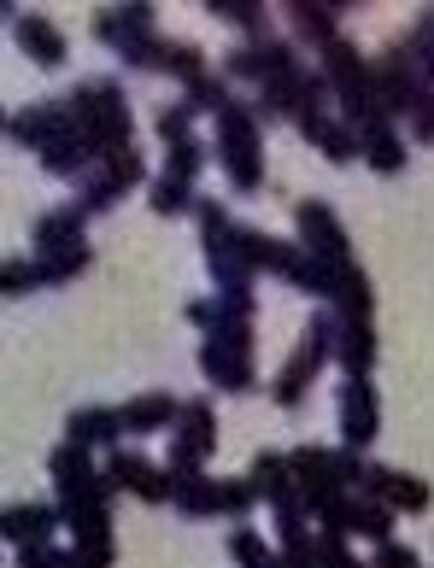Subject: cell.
<instances>
[{
  "label": "cell",
  "mask_w": 434,
  "mask_h": 568,
  "mask_svg": "<svg viewBox=\"0 0 434 568\" xmlns=\"http://www.w3.org/2000/svg\"><path fill=\"white\" fill-rule=\"evenodd\" d=\"M65 106H71V118L82 123V135L100 146V159H112V153H123V146H135V118H130V100H123L118 77L82 82V89L65 94Z\"/></svg>",
  "instance_id": "obj_1"
},
{
  "label": "cell",
  "mask_w": 434,
  "mask_h": 568,
  "mask_svg": "<svg viewBox=\"0 0 434 568\" xmlns=\"http://www.w3.org/2000/svg\"><path fill=\"white\" fill-rule=\"evenodd\" d=\"M218 164L235 194H259L264 187V123L253 118L246 100H230L218 118Z\"/></svg>",
  "instance_id": "obj_2"
},
{
  "label": "cell",
  "mask_w": 434,
  "mask_h": 568,
  "mask_svg": "<svg viewBox=\"0 0 434 568\" xmlns=\"http://www.w3.org/2000/svg\"><path fill=\"white\" fill-rule=\"evenodd\" d=\"M335 328H341V317L335 311H317L312 323H305V341L294 346V357L282 364V375H276V387H271V398L282 410H300L305 405V393H312V382H317V369L335 357Z\"/></svg>",
  "instance_id": "obj_3"
},
{
  "label": "cell",
  "mask_w": 434,
  "mask_h": 568,
  "mask_svg": "<svg viewBox=\"0 0 434 568\" xmlns=\"http://www.w3.org/2000/svg\"><path fill=\"white\" fill-rule=\"evenodd\" d=\"M94 41H100V48H112L130 71H153V48H159V36H153V7H148V0L107 7V12L94 18Z\"/></svg>",
  "instance_id": "obj_4"
},
{
  "label": "cell",
  "mask_w": 434,
  "mask_h": 568,
  "mask_svg": "<svg viewBox=\"0 0 434 568\" xmlns=\"http://www.w3.org/2000/svg\"><path fill=\"white\" fill-rule=\"evenodd\" d=\"M370 89H376V106L387 118H411L417 112V100H423V71H417V59H411L405 41H394V48H382L376 59H370Z\"/></svg>",
  "instance_id": "obj_5"
},
{
  "label": "cell",
  "mask_w": 434,
  "mask_h": 568,
  "mask_svg": "<svg viewBox=\"0 0 434 568\" xmlns=\"http://www.w3.org/2000/svg\"><path fill=\"white\" fill-rule=\"evenodd\" d=\"M300 65V48L287 36H259V41H241V48H230V59H223V77L235 82H253V89H264V82H276Z\"/></svg>",
  "instance_id": "obj_6"
},
{
  "label": "cell",
  "mask_w": 434,
  "mask_h": 568,
  "mask_svg": "<svg viewBox=\"0 0 434 568\" xmlns=\"http://www.w3.org/2000/svg\"><path fill=\"white\" fill-rule=\"evenodd\" d=\"M200 241H205V270H212V287L223 293V300H253L259 270L246 264L235 223H230V229H218V235H200Z\"/></svg>",
  "instance_id": "obj_7"
},
{
  "label": "cell",
  "mask_w": 434,
  "mask_h": 568,
  "mask_svg": "<svg viewBox=\"0 0 434 568\" xmlns=\"http://www.w3.org/2000/svg\"><path fill=\"white\" fill-rule=\"evenodd\" d=\"M218 446V416H212V398H182V416L171 428V469H200Z\"/></svg>",
  "instance_id": "obj_8"
},
{
  "label": "cell",
  "mask_w": 434,
  "mask_h": 568,
  "mask_svg": "<svg viewBox=\"0 0 434 568\" xmlns=\"http://www.w3.org/2000/svg\"><path fill=\"white\" fill-rule=\"evenodd\" d=\"M100 475H107L112 493H135L141 504H171V493H176V469H159V463L135 457V452H112Z\"/></svg>",
  "instance_id": "obj_9"
},
{
  "label": "cell",
  "mask_w": 434,
  "mask_h": 568,
  "mask_svg": "<svg viewBox=\"0 0 434 568\" xmlns=\"http://www.w3.org/2000/svg\"><path fill=\"white\" fill-rule=\"evenodd\" d=\"M71 130H77V118H71L65 100H36V106H24V112L7 118V141H12V146H36V159L48 153L53 141H65Z\"/></svg>",
  "instance_id": "obj_10"
},
{
  "label": "cell",
  "mask_w": 434,
  "mask_h": 568,
  "mask_svg": "<svg viewBox=\"0 0 434 568\" xmlns=\"http://www.w3.org/2000/svg\"><path fill=\"white\" fill-rule=\"evenodd\" d=\"M382 434V405L370 375H346L341 382V446L346 452H370V439Z\"/></svg>",
  "instance_id": "obj_11"
},
{
  "label": "cell",
  "mask_w": 434,
  "mask_h": 568,
  "mask_svg": "<svg viewBox=\"0 0 434 568\" xmlns=\"http://www.w3.org/2000/svg\"><path fill=\"white\" fill-rule=\"evenodd\" d=\"M294 223H300V246H305V252H317V258H329V264H346V258H353V246H346V229H341V217H335V205L300 200V205H294Z\"/></svg>",
  "instance_id": "obj_12"
},
{
  "label": "cell",
  "mask_w": 434,
  "mask_h": 568,
  "mask_svg": "<svg viewBox=\"0 0 434 568\" xmlns=\"http://www.w3.org/2000/svg\"><path fill=\"white\" fill-rule=\"evenodd\" d=\"M48 475H53V493H59V510H65V516L89 498V487L100 480V469L89 463V446H77V439H59V446H53Z\"/></svg>",
  "instance_id": "obj_13"
},
{
  "label": "cell",
  "mask_w": 434,
  "mask_h": 568,
  "mask_svg": "<svg viewBox=\"0 0 434 568\" xmlns=\"http://www.w3.org/2000/svg\"><path fill=\"white\" fill-rule=\"evenodd\" d=\"M294 130H300L305 141H312L329 164H353V159H364V141H359V130H353V123H346L341 112H335V118H329V112H323V118H300Z\"/></svg>",
  "instance_id": "obj_14"
},
{
  "label": "cell",
  "mask_w": 434,
  "mask_h": 568,
  "mask_svg": "<svg viewBox=\"0 0 434 568\" xmlns=\"http://www.w3.org/2000/svg\"><path fill=\"white\" fill-rule=\"evenodd\" d=\"M94 164H100V146L82 135V123H77L65 141H53L48 153H41V171H48V176H65V182H89Z\"/></svg>",
  "instance_id": "obj_15"
},
{
  "label": "cell",
  "mask_w": 434,
  "mask_h": 568,
  "mask_svg": "<svg viewBox=\"0 0 434 568\" xmlns=\"http://www.w3.org/2000/svg\"><path fill=\"white\" fill-rule=\"evenodd\" d=\"M287 24L305 48H329V41H341V0H294L287 7Z\"/></svg>",
  "instance_id": "obj_16"
},
{
  "label": "cell",
  "mask_w": 434,
  "mask_h": 568,
  "mask_svg": "<svg viewBox=\"0 0 434 568\" xmlns=\"http://www.w3.org/2000/svg\"><path fill=\"white\" fill-rule=\"evenodd\" d=\"M335 317H341V311H335ZM335 364L346 375H370V369H376V323H370V317H341V328H335Z\"/></svg>",
  "instance_id": "obj_17"
},
{
  "label": "cell",
  "mask_w": 434,
  "mask_h": 568,
  "mask_svg": "<svg viewBox=\"0 0 434 568\" xmlns=\"http://www.w3.org/2000/svg\"><path fill=\"white\" fill-rule=\"evenodd\" d=\"M59 521H65V510H59V504H7L0 528H7L12 545H53Z\"/></svg>",
  "instance_id": "obj_18"
},
{
  "label": "cell",
  "mask_w": 434,
  "mask_h": 568,
  "mask_svg": "<svg viewBox=\"0 0 434 568\" xmlns=\"http://www.w3.org/2000/svg\"><path fill=\"white\" fill-rule=\"evenodd\" d=\"M118 434H130L123 428V410H112V405H82V410H71L65 416V439H77V446H107V452H118Z\"/></svg>",
  "instance_id": "obj_19"
},
{
  "label": "cell",
  "mask_w": 434,
  "mask_h": 568,
  "mask_svg": "<svg viewBox=\"0 0 434 568\" xmlns=\"http://www.w3.org/2000/svg\"><path fill=\"white\" fill-rule=\"evenodd\" d=\"M71 545L82 557H89L94 568H112V516H107V504H89V510H77L71 516Z\"/></svg>",
  "instance_id": "obj_20"
},
{
  "label": "cell",
  "mask_w": 434,
  "mask_h": 568,
  "mask_svg": "<svg viewBox=\"0 0 434 568\" xmlns=\"http://www.w3.org/2000/svg\"><path fill=\"white\" fill-rule=\"evenodd\" d=\"M12 36H18V48H24L41 71H53L59 59H65V36H59L53 18H36V12H18L12 18Z\"/></svg>",
  "instance_id": "obj_21"
},
{
  "label": "cell",
  "mask_w": 434,
  "mask_h": 568,
  "mask_svg": "<svg viewBox=\"0 0 434 568\" xmlns=\"http://www.w3.org/2000/svg\"><path fill=\"white\" fill-rule=\"evenodd\" d=\"M205 341L253 357V300H223L218 293V317H212V328H205Z\"/></svg>",
  "instance_id": "obj_22"
},
{
  "label": "cell",
  "mask_w": 434,
  "mask_h": 568,
  "mask_svg": "<svg viewBox=\"0 0 434 568\" xmlns=\"http://www.w3.org/2000/svg\"><path fill=\"white\" fill-rule=\"evenodd\" d=\"M246 480H253V493H259L264 504H271V510L300 493V480H294V463H287V452H259V457H253V469H246Z\"/></svg>",
  "instance_id": "obj_23"
},
{
  "label": "cell",
  "mask_w": 434,
  "mask_h": 568,
  "mask_svg": "<svg viewBox=\"0 0 434 568\" xmlns=\"http://www.w3.org/2000/svg\"><path fill=\"white\" fill-rule=\"evenodd\" d=\"M118 410H123V428H130V434H164V428H176L182 398H171V393H135L130 405H118Z\"/></svg>",
  "instance_id": "obj_24"
},
{
  "label": "cell",
  "mask_w": 434,
  "mask_h": 568,
  "mask_svg": "<svg viewBox=\"0 0 434 568\" xmlns=\"http://www.w3.org/2000/svg\"><path fill=\"white\" fill-rule=\"evenodd\" d=\"M82 223H89V212H82L77 200H65V205H53V212H41V217H36L30 241H36V252H59V246H77V241H82Z\"/></svg>",
  "instance_id": "obj_25"
},
{
  "label": "cell",
  "mask_w": 434,
  "mask_h": 568,
  "mask_svg": "<svg viewBox=\"0 0 434 568\" xmlns=\"http://www.w3.org/2000/svg\"><path fill=\"white\" fill-rule=\"evenodd\" d=\"M235 235H241L246 264H253V270H271V276L287 282V270H294V258H300V241H276V235H264V229H241V223H235Z\"/></svg>",
  "instance_id": "obj_26"
},
{
  "label": "cell",
  "mask_w": 434,
  "mask_h": 568,
  "mask_svg": "<svg viewBox=\"0 0 434 568\" xmlns=\"http://www.w3.org/2000/svg\"><path fill=\"white\" fill-rule=\"evenodd\" d=\"M200 369H205V382L223 387V393H246V387H253V357H246V352H230V346L205 341L200 346Z\"/></svg>",
  "instance_id": "obj_27"
},
{
  "label": "cell",
  "mask_w": 434,
  "mask_h": 568,
  "mask_svg": "<svg viewBox=\"0 0 434 568\" xmlns=\"http://www.w3.org/2000/svg\"><path fill=\"white\" fill-rule=\"evenodd\" d=\"M171 510H182L189 521L205 516H223V498H218V480L200 475V469H176V493H171Z\"/></svg>",
  "instance_id": "obj_28"
},
{
  "label": "cell",
  "mask_w": 434,
  "mask_h": 568,
  "mask_svg": "<svg viewBox=\"0 0 434 568\" xmlns=\"http://www.w3.org/2000/svg\"><path fill=\"white\" fill-rule=\"evenodd\" d=\"M305 504H312V521H323V534L335 539H353L359 534V493L341 487V493H305Z\"/></svg>",
  "instance_id": "obj_29"
},
{
  "label": "cell",
  "mask_w": 434,
  "mask_h": 568,
  "mask_svg": "<svg viewBox=\"0 0 434 568\" xmlns=\"http://www.w3.org/2000/svg\"><path fill=\"white\" fill-rule=\"evenodd\" d=\"M359 141H364V164H370L376 176H400V171H405L411 153H405V141H400L394 123H376V130H364Z\"/></svg>",
  "instance_id": "obj_30"
},
{
  "label": "cell",
  "mask_w": 434,
  "mask_h": 568,
  "mask_svg": "<svg viewBox=\"0 0 434 568\" xmlns=\"http://www.w3.org/2000/svg\"><path fill=\"white\" fill-rule=\"evenodd\" d=\"M153 71L164 77H176L182 89H189L194 77H205V53L194 48V41H176V36H159V48H153Z\"/></svg>",
  "instance_id": "obj_31"
},
{
  "label": "cell",
  "mask_w": 434,
  "mask_h": 568,
  "mask_svg": "<svg viewBox=\"0 0 434 568\" xmlns=\"http://www.w3.org/2000/svg\"><path fill=\"white\" fill-rule=\"evenodd\" d=\"M370 305H376V293H370V276L359 258L341 264V282H335V311L341 317H370Z\"/></svg>",
  "instance_id": "obj_32"
},
{
  "label": "cell",
  "mask_w": 434,
  "mask_h": 568,
  "mask_svg": "<svg viewBox=\"0 0 434 568\" xmlns=\"http://www.w3.org/2000/svg\"><path fill=\"white\" fill-rule=\"evenodd\" d=\"M230 77H218V71H205V77H194L189 89H182V106H189L194 118H223V106H230Z\"/></svg>",
  "instance_id": "obj_33"
},
{
  "label": "cell",
  "mask_w": 434,
  "mask_h": 568,
  "mask_svg": "<svg viewBox=\"0 0 434 568\" xmlns=\"http://www.w3.org/2000/svg\"><path fill=\"white\" fill-rule=\"evenodd\" d=\"M41 258V276H48V287H65V282H77L82 270L94 264V252H89V241H77V246H59V252H36Z\"/></svg>",
  "instance_id": "obj_34"
},
{
  "label": "cell",
  "mask_w": 434,
  "mask_h": 568,
  "mask_svg": "<svg viewBox=\"0 0 434 568\" xmlns=\"http://www.w3.org/2000/svg\"><path fill=\"white\" fill-rule=\"evenodd\" d=\"M212 18H223V24H235L246 41L271 36V12H264L259 0H212Z\"/></svg>",
  "instance_id": "obj_35"
},
{
  "label": "cell",
  "mask_w": 434,
  "mask_h": 568,
  "mask_svg": "<svg viewBox=\"0 0 434 568\" xmlns=\"http://www.w3.org/2000/svg\"><path fill=\"white\" fill-rule=\"evenodd\" d=\"M123 194H130V187H123L118 176H107V171H94L89 182L77 187V205H82V212H89V217H100V212H112V205H118Z\"/></svg>",
  "instance_id": "obj_36"
},
{
  "label": "cell",
  "mask_w": 434,
  "mask_h": 568,
  "mask_svg": "<svg viewBox=\"0 0 434 568\" xmlns=\"http://www.w3.org/2000/svg\"><path fill=\"white\" fill-rule=\"evenodd\" d=\"M12 557H18V568H94L77 545L71 551H59V545H12Z\"/></svg>",
  "instance_id": "obj_37"
},
{
  "label": "cell",
  "mask_w": 434,
  "mask_h": 568,
  "mask_svg": "<svg viewBox=\"0 0 434 568\" xmlns=\"http://www.w3.org/2000/svg\"><path fill=\"white\" fill-rule=\"evenodd\" d=\"M153 212L159 217H182V212H194V205H200V194H194V187L189 182H176V176H153Z\"/></svg>",
  "instance_id": "obj_38"
},
{
  "label": "cell",
  "mask_w": 434,
  "mask_h": 568,
  "mask_svg": "<svg viewBox=\"0 0 434 568\" xmlns=\"http://www.w3.org/2000/svg\"><path fill=\"white\" fill-rule=\"evenodd\" d=\"M387 504H394V510H405V516H423L428 504H434V493H428V480L394 469V480H387Z\"/></svg>",
  "instance_id": "obj_39"
},
{
  "label": "cell",
  "mask_w": 434,
  "mask_h": 568,
  "mask_svg": "<svg viewBox=\"0 0 434 568\" xmlns=\"http://www.w3.org/2000/svg\"><path fill=\"white\" fill-rule=\"evenodd\" d=\"M205 171V141H182V146H164V176H176V182H189Z\"/></svg>",
  "instance_id": "obj_40"
},
{
  "label": "cell",
  "mask_w": 434,
  "mask_h": 568,
  "mask_svg": "<svg viewBox=\"0 0 434 568\" xmlns=\"http://www.w3.org/2000/svg\"><path fill=\"white\" fill-rule=\"evenodd\" d=\"M230 557H235L241 568H271V562H276V551L259 539V528H235V534H230Z\"/></svg>",
  "instance_id": "obj_41"
},
{
  "label": "cell",
  "mask_w": 434,
  "mask_h": 568,
  "mask_svg": "<svg viewBox=\"0 0 434 568\" xmlns=\"http://www.w3.org/2000/svg\"><path fill=\"white\" fill-rule=\"evenodd\" d=\"M394 516H400L394 504L359 498V534H364V539H376V545H382V539H394Z\"/></svg>",
  "instance_id": "obj_42"
},
{
  "label": "cell",
  "mask_w": 434,
  "mask_h": 568,
  "mask_svg": "<svg viewBox=\"0 0 434 568\" xmlns=\"http://www.w3.org/2000/svg\"><path fill=\"white\" fill-rule=\"evenodd\" d=\"M0 287L12 293H36V287H48V276H41V258H7V270H0Z\"/></svg>",
  "instance_id": "obj_43"
},
{
  "label": "cell",
  "mask_w": 434,
  "mask_h": 568,
  "mask_svg": "<svg viewBox=\"0 0 434 568\" xmlns=\"http://www.w3.org/2000/svg\"><path fill=\"white\" fill-rule=\"evenodd\" d=\"M405 48H411V59H417V71H423V82H434V12H423L417 24H411V36H405Z\"/></svg>",
  "instance_id": "obj_44"
},
{
  "label": "cell",
  "mask_w": 434,
  "mask_h": 568,
  "mask_svg": "<svg viewBox=\"0 0 434 568\" xmlns=\"http://www.w3.org/2000/svg\"><path fill=\"white\" fill-rule=\"evenodd\" d=\"M189 123H194V112L182 106V100H171V106H159V141H164V146H182V141H194V130H189Z\"/></svg>",
  "instance_id": "obj_45"
},
{
  "label": "cell",
  "mask_w": 434,
  "mask_h": 568,
  "mask_svg": "<svg viewBox=\"0 0 434 568\" xmlns=\"http://www.w3.org/2000/svg\"><path fill=\"white\" fill-rule=\"evenodd\" d=\"M100 171H107V176H118L123 187L148 182V164H141V153H135V146H123V153H112V159H100Z\"/></svg>",
  "instance_id": "obj_46"
},
{
  "label": "cell",
  "mask_w": 434,
  "mask_h": 568,
  "mask_svg": "<svg viewBox=\"0 0 434 568\" xmlns=\"http://www.w3.org/2000/svg\"><path fill=\"white\" fill-rule=\"evenodd\" d=\"M317 568H370V562H359L353 551H346V539L317 534Z\"/></svg>",
  "instance_id": "obj_47"
},
{
  "label": "cell",
  "mask_w": 434,
  "mask_h": 568,
  "mask_svg": "<svg viewBox=\"0 0 434 568\" xmlns=\"http://www.w3.org/2000/svg\"><path fill=\"white\" fill-rule=\"evenodd\" d=\"M218 498H223V516H246L253 510V480H218Z\"/></svg>",
  "instance_id": "obj_48"
},
{
  "label": "cell",
  "mask_w": 434,
  "mask_h": 568,
  "mask_svg": "<svg viewBox=\"0 0 434 568\" xmlns=\"http://www.w3.org/2000/svg\"><path fill=\"white\" fill-rule=\"evenodd\" d=\"M370 568H423V557L411 551V545H400V539H382L376 557H370Z\"/></svg>",
  "instance_id": "obj_49"
},
{
  "label": "cell",
  "mask_w": 434,
  "mask_h": 568,
  "mask_svg": "<svg viewBox=\"0 0 434 568\" xmlns=\"http://www.w3.org/2000/svg\"><path fill=\"white\" fill-rule=\"evenodd\" d=\"M405 123H411V135H417V141H434V82H428V89H423V100H417V112H411Z\"/></svg>",
  "instance_id": "obj_50"
},
{
  "label": "cell",
  "mask_w": 434,
  "mask_h": 568,
  "mask_svg": "<svg viewBox=\"0 0 434 568\" xmlns=\"http://www.w3.org/2000/svg\"><path fill=\"white\" fill-rule=\"evenodd\" d=\"M194 217H200V235H218V229H230V212H223L218 200H200Z\"/></svg>",
  "instance_id": "obj_51"
},
{
  "label": "cell",
  "mask_w": 434,
  "mask_h": 568,
  "mask_svg": "<svg viewBox=\"0 0 434 568\" xmlns=\"http://www.w3.org/2000/svg\"><path fill=\"white\" fill-rule=\"evenodd\" d=\"M212 317H218V300H189V323L194 328H212Z\"/></svg>",
  "instance_id": "obj_52"
}]
</instances>
